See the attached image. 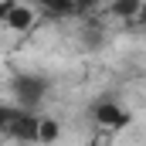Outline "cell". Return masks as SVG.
I'll list each match as a JSON object with an SVG mask.
<instances>
[{"instance_id": "obj_1", "label": "cell", "mask_w": 146, "mask_h": 146, "mask_svg": "<svg viewBox=\"0 0 146 146\" xmlns=\"http://www.w3.org/2000/svg\"><path fill=\"white\" fill-rule=\"evenodd\" d=\"M48 88H51V82L44 75H37V72H21V75H14V82H10L17 109H31V112H37V106L48 95Z\"/></svg>"}, {"instance_id": "obj_2", "label": "cell", "mask_w": 146, "mask_h": 146, "mask_svg": "<svg viewBox=\"0 0 146 146\" xmlns=\"http://www.w3.org/2000/svg\"><path fill=\"white\" fill-rule=\"evenodd\" d=\"M37 122H41V115H37V112H31V109H17V106H14V115H10L7 133H3V136L21 139V143H37Z\"/></svg>"}, {"instance_id": "obj_3", "label": "cell", "mask_w": 146, "mask_h": 146, "mask_svg": "<svg viewBox=\"0 0 146 146\" xmlns=\"http://www.w3.org/2000/svg\"><path fill=\"white\" fill-rule=\"evenodd\" d=\"M0 24L10 31H27L34 24V10L24 7L21 0H0Z\"/></svg>"}, {"instance_id": "obj_4", "label": "cell", "mask_w": 146, "mask_h": 146, "mask_svg": "<svg viewBox=\"0 0 146 146\" xmlns=\"http://www.w3.org/2000/svg\"><path fill=\"white\" fill-rule=\"evenodd\" d=\"M92 119L102 122V126H109V129H122V126H129V112L122 109V106H115V102H95Z\"/></svg>"}, {"instance_id": "obj_5", "label": "cell", "mask_w": 146, "mask_h": 146, "mask_svg": "<svg viewBox=\"0 0 146 146\" xmlns=\"http://www.w3.org/2000/svg\"><path fill=\"white\" fill-rule=\"evenodd\" d=\"M139 10H143V0H115L112 3V14L119 21H133V17H139Z\"/></svg>"}, {"instance_id": "obj_6", "label": "cell", "mask_w": 146, "mask_h": 146, "mask_svg": "<svg viewBox=\"0 0 146 146\" xmlns=\"http://www.w3.org/2000/svg\"><path fill=\"white\" fill-rule=\"evenodd\" d=\"M48 17H72V0H34Z\"/></svg>"}, {"instance_id": "obj_7", "label": "cell", "mask_w": 146, "mask_h": 146, "mask_svg": "<svg viewBox=\"0 0 146 146\" xmlns=\"http://www.w3.org/2000/svg\"><path fill=\"white\" fill-rule=\"evenodd\" d=\"M58 139V122L54 119H41L37 122V143H54Z\"/></svg>"}, {"instance_id": "obj_8", "label": "cell", "mask_w": 146, "mask_h": 146, "mask_svg": "<svg viewBox=\"0 0 146 146\" xmlns=\"http://www.w3.org/2000/svg\"><path fill=\"white\" fill-rule=\"evenodd\" d=\"M102 0H72V14H92Z\"/></svg>"}, {"instance_id": "obj_9", "label": "cell", "mask_w": 146, "mask_h": 146, "mask_svg": "<svg viewBox=\"0 0 146 146\" xmlns=\"http://www.w3.org/2000/svg\"><path fill=\"white\" fill-rule=\"evenodd\" d=\"M10 115H14V106H3V102H0V136L7 133V122H10Z\"/></svg>"}]
</instances>
